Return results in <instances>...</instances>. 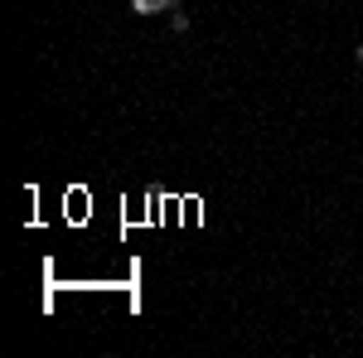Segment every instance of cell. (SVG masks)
Masks as SVG:
<instances>
[{
  "mask_svg": "<svg viewBox=\"0 0 363 358\" xmlns=\"http://www.w3.org/2000/svg\"><path fill=\"white\" fill-rule=\"evenodd\" d=\"M354 63H363V44H359V49H354Z\"/></svg>",
  "mask_w": 363,
  "mask_h": 358,
  "instance_id": "cell-3",
  "label": "cell"
},
{
  "mask_svg": "<svg viewBox=\"0 0 363 358\" xmlns=\"http://www.w3.org/2000/svg\"><path fill=\"white\" fill-rule=\"evenodd\" d=\"M184 0H131V15H160V10H179Z\"/></svg>",
  "mask_w": 363,
  "mask_h": 358,
  "instance_id": "cell-1",
  "label": "cell"
},
{
  "mask_svg": "<svg viewBox=\"0 0 363 358\" xmlns=\"http://www.w3.org/2000/svg\"><path fill=\"white\" fill-rule=\"evenodd\" d=\"M189 25H194V20L184 15V5H179V10H169V29H174V34H189Z\"/></svg>",
  "mask_w": 363,
  "mask_h": 358,
  "instance_id": "cell-2",
  "label": "cell"
}]
</instances>
